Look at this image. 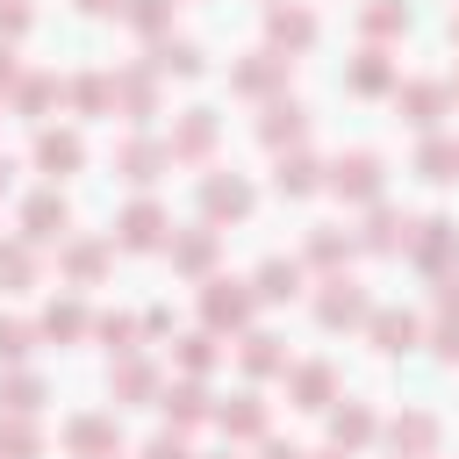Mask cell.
I'll return each instance as SVG.
<instances>
[{"instance_id": "obj_1", "label": "cell", "mask_w": 459, "mask_h": 459, "mask_svg": "<svg viewBox=\"0 0 459 459\" xmlns=\"http://www.w3.org/2000/svg\"><path fill=\"white\" fill-rule=\"evenodd\" d=\"M330 186H337V194H351V201H373V194H380V158H373V151L337 158V165H330Z\"/></svg>"}, {"instance_id": "obj_2", "label": "cell", "mask_w": 459, "mask_h": 459, "mask_svg": "<svg viewBox=\"0 0 459 459\" xmlns=\"http://www.w3.org/2000/svg\"><path fill=\"white\" fill-rule=\"evenodd\" d=\"M316 316H323V330H344V323H359V316H366V294H359V280H344V273H337V280H330V294L316 301Z\"/></svg>"}, {"instance_id": "obj_3", "label": "cell", "mask_w": 459, "mask_h": 459, "mask_svg": "<svg viewBox=\"0 0 459 459\" xmlns=\"http://www.w3.org/2000/svg\"><path fill=\"white\" fill-rule=\"evenodd\" d=\"M79 158H86V143H79L72 129H43V136H36V165H43V172L65 179V172H79Z\"/></svg>"}, {"instance_id": "obj_4", "label": "cell", "mask_w": 459, "mask_h": 459, "mask_svg": "<svg viewBox=\"0 0 459 459\" xmlns=\"http://www.w3.org/2000/svg\"><path fill=\"white\" fill-rule=\"evenodd\" d=\"M201 208H208V215H251V186H244L237 172H230V179L215 172V179L201 186Z\"/></svg>"}, {"instance_id": "obj_5", "label": "cell", "mask_w": 459, "mask_h": 459, "mask_svg": "<svg viewBox=\"0 0 459 459\" xmlns=\"http://www.w3.org/2000/svg\"><path fill=\"white\" fill-rule=\"evenodd\" d=\"M122 244H129V251H151V244H165V215H158L151 201H136V208L122 215Z\"/></svg>"}, {"instance_id": "obj_6", "label": "cell", "mask_w": 459, "mask_h": 459, "mask_svg": "<svg viewBox=\"0 0 459 459\" xmlns=\"http://www.w3.org/2000/svg\"><path fill=\"white\" fill-rule=\"evenodd\" d=\"M301 129H308V115H301L294 100H273V108H265V122H258V136H265L273 151H280V143H294Z\"/></svg>"}, {"instance_id": "obj_7", "label": "cell", "mask_w": 459, "mask_h": 459, "mask_svg": "<svg viewBox=\"0 0 459 459\" xmlns=\"http://www.w3.org/2000/svg\"><path fill=\"white\" fill-rule=\"evenodd\" d=\"M287 294H301V265L294 258H265L258 265V301H287Z\"/></svg>"}, {"instance_id": "obj_8", "label": "cell", "mask_w": 459, "mask_h": 459, "mask_svg": "<svg viewBox=\"0 0 459 459\" xmlns=\"http://www.w3.org/2000/svg\"><path fill=\"white\" fill-rule=\"evenodd\" d=\"M208 143H215V115H208V108H194V115L179 122V136H172V158H201Z\"/></svg>"}, {"instance_id": "obj_9", "label": "cell", "mask_w": 459, "mask_h": 459, "mask_svg": "<svg viewBox=\"0 0 459 459\" xmlns=\"http://www.w3.org/2000/svg\"><path fill=\"white\" fill-rule=\"evenodd\" d=\"M373 344H380V351H409V344H416V316L380 308V316H373Z\"/></svg>"}, {"instance_id": "obj_10", "label": "cell", "mask_w": 459, "mask_h": 459, "mask_svg": "<svg viewBox=\"0 0 459 459\" xmlns=\"http://www.w3.org/2000/svg\"><path fill=\"white\" fill-rule=\"evenodd\" d=\"M22 222H29V237H57V230H65V201H57V194H36V201L22 208Z\"/></svg>"}, {"instance_id": "obj_11", "label": "cell", "mask_w": 459, "mask_h": 459, "mask_svg": "<svg viewBox=\"0 0 459 459\" xmlns=\"http://www.w3.org/2000/svg\"><path fill=\"white\" fill-rule=\"evenodd\" d=\"M366 244H373V251H394V244H409V215H394V208H373V222H366Z\"/></svg>"}, {"instance_id": "obj_12", "label": "cell", "mask_w": 459, "mask_h": 459, "mask_svg": "<svg viewBox=\"0 0 459 459\" xmlns=\"http://www.w3.org/2000/svg\"><path fill=\"white\" fill-rule=\"evenodd\" d=\"M244 308H251V294H237V280H215V294H208V323L222 330V323H244Z\"/></svg>"}, {"instance_id": "obj_13", "label": "cell", "mask_w": 459, "mask_h": 459, "mask_svg": "<svg viewBox=\"0 0 459 459\" xmlns=\"http://www.w3.org/2000/svg\"><path fill=\"white\" fill-rule=\"evenodd\" d=\"M452 244H459V230H452L445 215H430V222H423V237H416V258H423V265H437Z\"/></svg>"}, {"instance_id": "obj_14", "label": "cell", "mask_w": 459, "mask_h": 459, "mask_svg": "<svg viewBox=\"0 0 459 459\" xmlns=\"http://www.w3.org/2000/svg\"><path fill=\"white\" fill-rule=\"evenodd\" d=\"M330 387H337V373H330V366H301V373H294L301 409H323V402H330Z\"/></svg>"}, {"instance_id": "obj_15", "label": "cell", "mask_w": 459, "mask_h": 459, "mask_svg": "<svg viewBox=\"0 0 459 459\" xmlns=\"http://www.w3.org/2000/svg\"><path fill=\"white\" fill-rule=\"evenodd\" d=\"M165 416H172V423H201V416H208V394H201L194 380H186V387H165Z\"/></svg>"}, {"instance_id": "obj_16", "label": "cell", "mask_w": 459, "mask_h": 459, "mask_svg": "<svg viewBox=\"0 0 459 459\" xmlns=\"http://www.w3.org/2000/svg\"><path fill=\"white\" fill-rule=\"evenodd\" d=\"M423 179H459V143L452 136H430L423 143Z\"/></svg>"}, {"instance_id": "obj_17", "label": "cell", "mask_w": 459, "mask_h": 459, "mask_svg": "<svg viewBox=\"0 0 459 459\" xmlns=\"http://www.w3.org/2000/svg\"><path fill=\"white\" fill-rule=\"evenodd\" d=\"M208 258H215V230H194L186 244H172V265H179V273H201Z\"/></svg>"}, {"instance_id": "obj_18", "label": "cell", "mask_w": 459, "mask_h": 459, "mask_svg": "<svg viewBox=\"0 0 459 459\" xmlns=\"http://www.w3.org/2000/svg\"><path fill=\"white\" fill-rule=\"evenodd\" d=\"M222 430H237V437H258V430H265V409H258V394H237V409H222Z\"/></svg>"}, {"instance_id": "obj_19", "label": "cell", "mask_w": 459, "mask_h": 459, "mask_svg": "<svg viewBox=\"0 0 459 459\" xmlns=\"http://www.w3.org/2000/svg\"><path fill=\"white\" fill-rule=\"evenodd\" d=\"M108 437H115V423H108V416H79V423L65 430V445H72V452H100Z\"/></svg>"}, {"instance_id": "obj_20", "label": "cell", "mask_w": 459, "mask_h": 459, "mask_svg": "<svg viewBox=\"0 0 459 459\" xmlns=\"http://www.w3.org/2000/svg\"><path fill=\"white\" fill-rule=\"evenodd\" d=\"M273 36H280V43H294V50H301V43H316V22H308V14H301V7H280V14H273Z\"/></svg>"}, {"instance_id": "obj_21", "label": "cell", "mask_w": 459, "mask_h": 459, "mask_svg": "<svg viewBox=\"0 0 459 459\" xmlns=\"http://www.w3.org/2000/svg\"><path fill=\"white\" fill-rule=\"evenodd\" d=\"M158 72H179V79H194V72H201V50H194V43H158Z\"/></svg>"}, {"instance_id": "obj_22", "label": "cell", "mask_w": 459, "mask_h": 459, "mask_svg": "<svg viewBox=\"0 0 459 459\" xmlns=\"http://www.w3.org/2000/svg\"><path fill=\"white\" fill-rule=\"evenodd\" d=\"M273 79H280V57H273V50H258V57H251V65L237 72V86H244V93H265Z\"/></svg>"}, {"instance_id": "obj_23", "label": "cell", "mask_w": 459, "mask_h": 459, "mask_svg": "<svg viewBox=\"0 0 459 459\" xmlns=\"http://www.w3.org/2000/svg\"><path fill=\"white\" fill-rule=\"evenodd\" d=\"M330 430H337V445H366V437H373V416L351 402V409H337V423H330Z\"/></svg>"}, {"instance_id": "obj_24", "label": "cell", "mask_w": 459, "mask_h": 459, "mask_svg": "<svg viewBox=\"0 0 459 459\" xmlns=\"http://www.w3.org/2000/svg\"><path fill=\"white\" fill-rule=\"evenodd\" d=\"M430 437H437L430 416H402V423H394V445H409V452H430Z\"/></svg>"}, {"instance_id": "obj_25", "label": "cell", "mask_w": 459, "mask_h": 459, "mask_svg": "<svg viewBox=\"0 0 459 459\" xmlns=\"http://www.w3.org/2000/svg\"><path fill=\"white\" fill-rule=\"evenodd\" d=\"M437 108H445V93H437V86H409V122H423V129H430V122H437Z\"/></svg>"}, {"instance_id": "obj_26", "label": "cell", "mask_w": 459, "mask_h": 459, "mask_svg": "<svg viewBox=\"0 0 459 459\" xmlns=\"http://www.w3.org/2000/svg\"><path fill=\"white\" fill-rule=\"evenodd\" d=\"M316 186V165L308 158H280V194H308Z\"/></svg>"}, {"instance_id": "obj_27", "label": "cell", "mask_w": 459, "mask_h": 459, "mask_svg": "<svg viewBox=\"0 0 459 459\" xmlns=\"http://www.w3.org/2000/svg\"><path fill=\"white\" fill-rule=\"evenodd\" d=\"M351 86H359V93H380V86H387V65H380V50H366V57H359Z\"/></svg>"}, {"instance_id": "obj_28", "label": "cell", "mask_w": 459, "mask_h": 459, "mask_svg": "<svg viewBox=\"0 0 459 459\" xmlns=\"http://www.w3.org/2000/svg\"><path fill=\"white\" fill-rule=\"evenodd\" d=\"M65 265H72L79 280H93V273L108 265V251H100V244H72V258H65Z\"/></svg>"}, {"instance_id": "obj_29", "label": "cell", "mask_w": 459, "mask_h": 459, "mask_svg": "<svg viewBox=\"0 0 459 459\" xmlns=\"http://www.w3.org/2000/svg\"><path fill=\"white\" fill-rule=\"evenodd\" d=\"M244 366H251V373H273V366H280L273 337H244Z\"/></svg>"}, {"instance_id": "obj_30", "label": "cell", "mask_w": 459, "mask_h": 459, "mask_svg": "<svg viewBox=\"0 0 459 459\" xmlns=\"http://www.w3.org/2000/svg\"><path fill=\"white\" fill-rule=\"evenodd\" d=\"M0 452L29 459V452H36V430H29V423H0Z\"/></svg>"}, {"instance_id": "obj_31", "label": "cell", "mask_w": 459, "mask_h": 459, "mask_svg": "<svg viewBox=\"0 0 459 459\" xmlns=\"http://www.w3.org/2000/svg\"><path fill=\"white\" fill-rule=\"evenodd\" d=\"M308 258H316V265L344 258V237H337V230H316V237H308Z\"/></svg>"}, {"instance_id": "obj_32", "label": "cell", "mask_w": 459, "mask_h": 459, "mask_svg": "<svg viewBox=\"0 0 459 459\" xmlns=\"http://www.w3.org/2000/svg\"><path fill=\"white\" fill-rule=\"evenodd\" d=\"M43 330H50V337H79V330H86V316H79V308H50V316H43Z\"/></svg>"}, {"instance_id": "obj_33", "label": "cell", "mask_w": 459, "mask_h": 459, "mask_svg": "<svg viewBox=\"0 0 459 459\" xmlns=\"http://www.w3.org/2000/svg\"><path fill=\"white\" fill-rule=\"evenodd\" d=\"M0 402H7V409H36V402H43V387L22 373V380H7V394H0Z\"/></svg>"}, {"instance_id": "obj_34", "label": "cell", "mask_w": 459, "mask_h": 459, "mask_svg": "<svg viewBox=\"0 0 459 459\" xmlns=\"http://www.w3.org/2000/svg\"><path fill=\"white\" fill-rule=\"evenodd\" d=\"M165 14H172V0H136V7H129L136 29H165Z\"/></svg>"}, {"instance_id": "obj_35", "label": "cell", "mask_w": 459, "mask_h": 459, "mask_svg": "<svg viewBox=\"0 0 459 459\" xmlns=\"http://www.w3.org/2000/svg\"><path fill=\"white\" fill-rule=\"evenodd\" d=\"M122 165H129V179H151V165H158V151H151V143H129V151H122Z\"/></svg>"}, {"instance_id": "obj_36", "label": "cell", "mask_w": 459, "mask_h": 459, "mask_svg": "<svg viewBox=\"0 0 459 459\" xmlns=\"http://www.w3.org/2000/svg\"><path fill=\"white\" fill-rule=\"evenodd\" d=\"M29 351V323H0V359H22Z\"/></svg>"}, {"instance_id": "obj_37", "label": "cell", "mask_w": 459, "mask_h": 459, "mask_svg": "<svg viewBox=\"0 0 459 459\" xmlns=\"http://www.w3.org/2000/svg\"><path fill=\"white\" fill-rule=\"evenodd\" d=\"M143 459H194V452H186V437H172V430H165V437H151V445H143Z\"/></svg>"}, {"instance_id": "obj_38", "label": "cell", "mask_w": 459, "mask_h": 459, "mask_svg": "<svg viewBox=\"0 0 459 459\" xmlns=\"http://www.w3.org/2000/svg\"><path fill=\"white\" fill-rule=\"evenodd\" d=\"M0 29L22 36V29H29V0H0Z\"/></svg>"}, {"instance_id": "obj_39", "label": "cell", "mask_w": 459, "mask_h": 459, "mask_svg": "<svg viewBox=\"0 0 459 459\" xmlns=\"http://www.w3.org/2000/svg\"><path fill=\"white\" fill-rule=\"evenodd\" d=\"M122 394H151V366H122Z\"/></svg>"}, {"instance_id": "obj_40", "label": "cell", "mask_w": 459, "mask_h": 459, "mask_svg": "<svg viewBox=\"0 0 459 459\" xmlns=\"http://www.w3.org/2000/svg\"><path fill=\"white\" fill-rule=\"evenodd\" d=\"M179 359H186V366H194V373H201V366H208V359H215V351H208V337H186V351H179Z\"/></svg>"}, {"instance_id": "obj_41", "label": "cell", "mask_w": 459, "mask_h": 459, "mask_svg": "<svg viewBox=\"0 0 459 459\" xmlns=\"http://www.w3.org/2000/svg\"><path fill=\"white\" fill-rule=\"evenodd\" d=\"M437 351H445V359H459V323H445V330H437Z\"/></svg>"}, {"instance_id": "obj_42", "label": "cell", "mask_w": 459, "mask_h": 459, "mask_svg": "<svg viewBox=\"0 0 459 459\" xmlns=\"http://www.w3.org/2000/svg\"><path fill=\"white\" fill-rule=\"evenodd\" d=\"M437 301H445V308H459V280H445V294H437Z\"/></svg>"}, {"instance_id": "obj_43", "label": "cell", "mask_w": 459, "mask_h": 459, "mask_svg": "<svg viewBox=\"0 0 459 459\" xmlns=\"http://www.w3.org/2000/svg\"><path fill=\"white\" fill-rule=\"evenodd\" d=\"M265 459H301V452L294 445H265Z\"/></svg>"}, {"instance_id": "obj_44", "label": "cell", "mask_w": 459, "mask_h": 459, "mask_svg": "<svg viewBox=\"0 0 459 459\" xmlns=\"http://www.w3.org/2000/svg\"><path fill=\"white\" fill-rule=\"evenodd\" d=\"M79 7H86V14H108V7H122V0H79Z\"/></svg>"}, {"instance_id": "obj_45", "label": "cell", "mask_w": 459, "mask_h": 459, "mask_svg": "<svg viewBox=\"0 0 459 459\" xmlns=\"http://www.w3.org/2000/svg\"><path fill=\"white\" fill-rule=\"evenodd\" d=\"M7 79H14V57H7V50H0V86H7Z\"/></svg>"}, {"instance_id": "obj_46", "label": "cell", "mask_w": 459, "mask_h": 459, "mask_svg": "<svg viewBox=\"0 0 459 459\" xmlns=\"http://www.w3.org/2000/svg\"><path fill=\"white\" fill-rule=\"evenodd\" d=\"M7 172H14V165H7V158H0V194H7Z\"/></svg>"}, {"instance_id": "obj_47", "label": "cell", "mask_w": 459, "mask_h": 459, "mask_svg": "<svg viewBox=\"0 0 459 459\" xmlns=\"http://www.w3.org/2000/svg\"><path fill=\"white\" fill-rule=\"evenodd\" d=\"M323 459H337V452H323Z\"/></svg>"}, {"instance_id": "obj_48", "label": "cell", "mask_w": 459, "mask_h": 459, "mask_svg": "<svg viewBox=\"0 0 459 459\" xmlns=\"http://www.w3.org/2000/svg\"><path fill=\"white\" fill-rule=\"evenodd\" d=\"M452 36H459V22H452Z\"/></svg>"}]
</instances>
